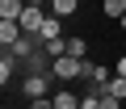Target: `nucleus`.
<instances>
[{
    "label": "nucleus",
    "instance_id": "4468645a",
    "mask_svg": "<svg viewBox=\"0 0 126 109\" xmlns=\"http://www.w3.org/2000/svg\"><path fill=\"white\" fill-rule=\"evenodd\" d=\"M30 109H55V96H34Z\"/></svg>",
    "mask_w": 126,
    "mask_h": 109
},
{
    "label": "nucleus",
    "instance_id": "9d476101",
    "mask_svg": "<svg viewBox=\"0 0 126 109\" xmlns=\"http://www.w3.org/2000/svg\"><path fill=\"white\" fill-rule=\"evenodd\" d=\"M13 71H17V59H13V54L4 50V54H0V84H4V88H9V80H13Z\"/></svg>",
    "mask_w": 126,
    "mask_h": 109
},
{
    "label": "nucleus",
    "instance_id": "2eb2a0df",
    "mask_svg": "<svg viewBox=\"0 0 126 109\" xmlns=\"http://www.w3.org/2000/svg\"><path fill=\"white\" fill-rule=\"evenodd\" d=\"M101 109H122V101H118V96H109V92H105V96H101Z\"/></svg>",
    "mask_w": 126,
    "mask_h": 109
},
{
    "label": "nucleus",
    "instance_id": "20e7f679",
    "mask_svg": "<svg viewBox=\"0 0 126 109\" xmlns=\"http://www.w3.org/2000/svg\"><path fill=\"white\" fill-rule=\"evenodd\" d=\"M38 38H42V42H50V38H63V21H59L55 13H46V21H42V29H38Z\"/></svg>",
    "mask_w": 126,
    "mask_h": 109
},
{
    "label": "nucleus",
    "instance_id": "9b49d317",
    "mask_svg": "<svg viewBox=\"0 0 126 109\" xmlns=\"http://www.w3.org/2000/svg\"><path fill=\"white\" fill-rule=\"evenodd\" d=\"M42 54H50V63H55L59 54H67V38H50V42H42Z\"/></svg>",
    "mask_w": 126,
    "mask_h": 109
},
{
    "label": "nucleus",
    "instance_id": "39448f33",
    "mask_svg": "<svg viewBox=\"0 0 126 109\" xmlns=\"http://www.w3.org/2000/svg\"><path fill=\"white\" fill-rule=\"evenodd\" d=\"M25 0H0V21H21Z\"/></svg>",
    "mask_w": 126,
    "mask_h": 109
},
{
    "label": "nucleus",
    "instance_id": "dca6fc26",
    "mask_svg": "<svg viewBox=\"0 0 126 109\" xmlns=\"http://www.w3.org/2000/svg\"><path fill=\"white\" fill-rule=\"evenodd\" d=\"M113 76H126V54H118V67H113Z\"/></svg>",
    "mask_w": 126,
    "mask_h": 109
},
{
    "label": "nucleus",
    "instance_id": "f257e3e1",
    "mask_svg": "<svg viewBox=\"0 0 126 109\" xmlns=\"http://www.w3.org/2000/svg\"><path fill=\"white\" fill-rule=\"evenodd\" d=\"M55 84H59V80H55V71H42V76H25L21 92L34 101V96H50V92H55Z\"/></svg>",
    "mask_w": 126,
    "mask_h": 109
},
{
    "label": "nucleus",
    "instance_id": "1a4fd4ad",
    "mask_svg": "<svg viewBox=\"0 0 126 109\" xmlns=\"http://www.w3.org/2000/svg\"><path fill=\"white\" fill-rule=\"evenodd\" d=\"M101 13H105L109 21H122V17H126V0H101Z\"/></svg>",
    "mask_w": 126,
    "mask_h": 109
},
{
    "label": "nucleus",
    "instance_id": "f03ea898",
    "mask_svg": "<svg viewBox=\"0 0 126 109\" xmlns=\"http://www.w3.org/2000/svg\"><path fill=\"white\" fill-rule=\"evenodd\" d=\"M80 63L84 59H76V54H59L50 63V71H55V80H80Z\"/></svg>",
    "mask_w": 126,
    "mask_h": 109
},
{
    "label": "nucleus",
    "instance_id": "ddd939ff",
    "mask_svg": "<svg viewBox=\"0 0 126 109\" xmlns=\"http://www.w3.org/2000/svg\"><path fill=\"white\" fill-rule=\"evenodd\" d=\"M67 54H76V59H84V54H88V42L76 34V38H67Z\"/></svg>",
    "mask_w": 126,
    "mask_h": 109
},
{
    "label": "nucleus",
    "instance_id": "6e6552de",
    "mask_svg": "<svg viewBox=\"0 0 126 109\" xmlns=\"http://www.w3.org/2000/svg\"><path fill=\"white\" fill-rule=\"evenodd\" d=\"M21 34H25V29H21V21H0V42H4V46H13Z\"/></svg>",
    "mask_w": 126,
    "mask_h": 109
},
{
    "label": "nucleus",
    "instance_id": "0eeeda50",
    "mask_svg": "<svg viewBox=\"0 0 126 109\" xmlns=\"http://www.w3.org/2000/svg\"><path fill=\"white\" fill-rule=\"evenodd\" d=\"M76 9H80V0H50V13H55L59 21H67V17H76Z\"/></svg>",
    "mask_w": 126,
    "mask_h": 109
},
{
    "label": "nucleus",
    "instance_id": "423d86ee",
    "mask_svg": "<svg viewBox=\"0 0 126 109\" xmlns=\"http://www.w3.org/2000/svg\"><path fill=\"white\" fill-rule=\"evenodd\" d=\"M50 96H55V109H80V96L72 88H55Z\"/></svg>",
    "mask_w": 126,
    "mask_h": 109
},
{
    "label": "nucleus",
    "instance_id": "7ed1b4c3",
    "mask_svg": "<svg viewBox=\"0 0 126 109\" xmlns=\"http://www.w3.org/2000/svg\"><path fill=\"white\" fill-rule=\"evenodd\" d=\"M42 21H46V13L25 4V13H21V29H25V34H38V29H42Z\"/></svg>",
    "mask_w": 126,
    "mask_h": 109
},
{
    "label": "nucleus",
    "instance_id": "f3484780",
    "mask_svg": "<svg viewBox=\"0 0 126 109\" xmlns=\"http://www.w3.org/2000/svg\"><path fill=\"white\" fill-rule=\"evenodd\" d=\"M122 29H126V17H122Z\"/></svg>",
    "mask_w": 126,
    "mask_h": 109
},
{
    "label": "nucleus",
    "instance_id": "f8f14e48",
    "mask_svg": "<svg viewBox=\"0 0 126 109\" xmlns=\"http://www.w3.org/2000/svg\"><path fill=\"white\" fill-rule=\"evenodd\" d=\"M105 92H109V96H118V101H126V76H109Z\"/></svg>",
    "mask_w": 126,
    "mask_h": 109
}]
</instances>
